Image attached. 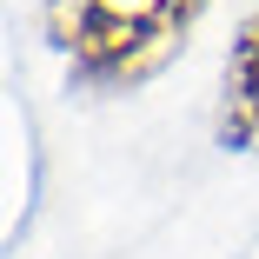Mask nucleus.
<instances>
[{"mask_svg":"<svg viewBox=\"0 0 259 259\" xmlns=\"http://www.w3.org/2000/svg\"><path fill=\"white\" fill-rule=\"evenodd\" d=\"M213 140L226 153H259V14L233 27L226 67H220V107H213Z\"/></svg>","mask_w":259,"mask_h":259,"instance_id":"2","label":"nucleus"},{"mask_svg":"<svg viewBox=\"0 0 259 259\" xmlns=\"http://www.w3.org/2000/svg\"><path fill=\"white\" fill-rule=\"evenodd\" d=\"M213 0H40V33L80 93H133L160 80Z\"/></svg>","mask_w":259,"mask_h":259,"instance_id":"1","label":"nucleus"}]
</instances>
